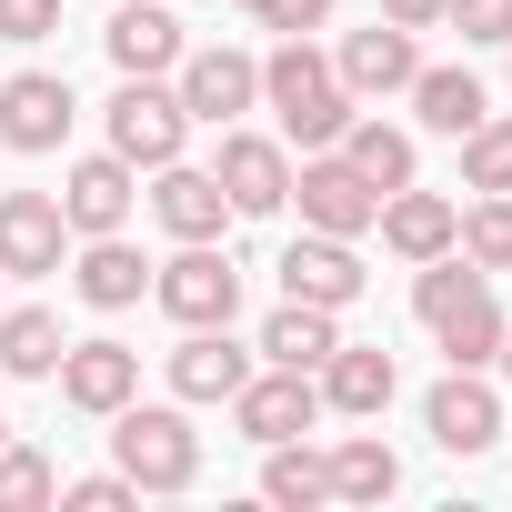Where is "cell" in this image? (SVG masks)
Masks as SVG:
<instances>
[{
  "label": "cell",
  "mask_w": 512,
  "mask_h": 512,
  "mask_svg": "<svg viewBox=\"0 0 512 512\" xmlns=\"http://www.w3.org/2000/svg\"><path fill=\"white\" fill-rule=\"evenodd\" d=\"M61 31V0H0V41H51Z\"/></svg>",
  "instance_id": "obj_36"
},
{
  "label": "cell",
  "mask_w": 512,
  "mask_h": 512,
  "mask_svg": "<svg viewBox=\"0 0 512 512\" xmlns=\"http://www.w3.org/2000/svg\"><path fill=\"white\" fill-rule=\"evenodd\" d=\"M71 81L61 71H11V81H0V141H11V151H61L71 141Z\"/></svg>",
  "instance_id": "obj_13"
},
{
  "label": "cell",
  "mask_w": 512,
  "mask_h": 512,
  "mask_svg": "<svg viewBox=\"0 0 512 512\" xmlns=\"http://www.w3.org/2000/svg\"><path fill=\"white\" fill-rule=\"evenodd\" d=\"M61 402L71 412H91V422H111L131 392H141V352L131 342H111V332H91V342H61Z\"/></svg>",
  "instance_id": "obj_8"
},
{
  "label": "cell",
  "mask_w": 512,
  "mask_h": 512,
  "mask_svg": "<svg viewBox=\"0 0 512 512\" xmlns=\"http://www.w3.org/2000/svg\"><path fill=\"white\" fill-rule=\"evenodd\" d=\"M251 21L292 41V31H322V21H332V0H251Z\"/></svg>",
  "instance_id": "obj_35"
},
{
  "label": "cell",
  "mask_w": 512,
  "mask_h": 512,
  "mask_svg": "<svg viewBox=\"0 0 512 512\" xmlns=\"http://www.w3.org/2000/svg\"><path fill=\"white\" fill-rule=\"evenodd\" d=\"M382 21H402V31H442V0H382Z\"/></svg>",
  "instance_id": "obj_37"
},
{
  "label": "cell",
  "mask_w": 512,
  "mask_h": 512,
  "mask_svg": "<svg viewBox=\"0 0 512 512\" xmlns=\"http://www.w3.org/2000/svg\"><path fill=\"white\" fill-rule=\"evenodd\" d=\"M332 151H342L372 191H402V181H412V131H392V121H362V111H352V131H342Z\"/></svg>",
  "instance_id": "obj_27"
},
{
  "label": "cell",
  "mask_w": 512,
  "mask_h": 512,
  "mask_svg": "<svg viewBox=\"0 0 512 512\" xmlns=\"http://www.w3.org/2000/svg\"><path fill=\"white\" fill-rule=\"evenodd\" d=\"M502 332H512V322H502V302H492V282H482V292H472L462 312H442V322H432V342H442V362H452V372H492V352H502Z\"/></svg>",
  "instance_id": "obj_25"
},
{
  "label": "cell",
  "mask_w": 512,
  "mask_h": 512,
  "mask_svg": "<svg viewBox=\"0 0 512 512\" xmlns=\"http://www.w3.org/2000/svg\"><path fill=\"white\" fill-rule=\"evenodd\" d=\"M131 201H141V171H131L121 151H91V161H71V181H61V221H71L81 241H91V231H121Z\"/></svg>",
  "instance_id": "obj_16"
},
{
  "label": "cell",
  "mask_w": 512,
  "mask_h": 512,
  "mask_svg": "<svg viewBox=\"0 0 512 512\" xmlns=\"http://www.w3.org/2000/svg\"><path fill=\"white\" fill-rule=\"evenodd\" d=\"M462 191H512V121H472L462 131Z\"/></svg>",
  "instance_id": "obj_31"
},
{
  "label": "cell",
  "mask_w": 512,
  "mask_h": 512,
  "mask_svg": "<svg viewBox=\"0 0 512 512\" xmlns=\"http://www.w3.org/2000/svg\"><path fill=\"white\" fill-rule=\"evenodd\" d=\"M61 502H71V512H131L141 482H131V472H91V482H61Z\"/></svg>",
  "instance_id": "obj_34"
},
{
  "label": "cell",
  "mask_w": 512,
  "mask_h": 512,
  "mask_svg": "<svg viewBox=\"0 0 512 512\" xmlns=\"http://www.w3.org/2000/svg\"><path fill=\"white\" fill-rule=\"evenodd\" d=\"M452 251H462L472 272H512V191H472V211H462Z\"/></svg>",
  "instance_id": "obj_29"
},
{
  "label": "cell",
  "mask_w": 512,
  "mask_h": 512,
  "mask_svg": "<svg viewBox=\"0 0 512 512\" xmlns=\"http://www.w3.org/2000/svg\"><path fill=\"white\" fill-rule=\"evenodd\" d=\"M41 502H61V472L31 442H0V512H41Z\"/></svg>",
  "instance_id": "obj_32"
},
{
  "label": "cell",
  "mask_w": 512,
  "mask_h": 512,
  "mask_svg": "<svg viewBox=\"0 0 512 512\" xmlns=\"http://www.w3.org/2000/svg\"><path fill=\"white\" fill-rule=\"evenodd\" d=\"M101 121H111V151H121L131 171H161V161H181V141H191V111H181L171 81H121Z\"/></svg>",
  "instance_id": "obj_4"
},
{
  "label": "cell",
  "mask_w": 512,
  "mask_h": 512,
  "mask_svg": "<svg viewBox=\"0 0 512 512\" xmlns=\"http://www.w3.org/2000/svg\"><path fill=\"white\" fill-rule=\"evenodd\" d=\"M262 502H282V512H312V502H332V462L292 432V442H262Z\"/></svg>",
  "instance_id": "obj_26"
},
{
  "label": "cell",
  "mask_w": 512,
  "mask_h": 512,
  "mask_svg": "<svg viewBox=\"0 0 512 512\" xmlns=\"http://www.w3.org/2000/svg\"><path fill=\"white\" fill-rule=\"evenodd\" d=\"M211 181L231 191V221H272L282 201H292V141H272V131H221V161H211Z\"/></svg>",
  "instance_id": "obj_5"
},
{
  "label": "cell",
  "mask_w": 512,
  "mask_h": 512,
  "mask_svg": "<svg viewBox=\"0 0 512 512\" xmlns=\"http://www.w3.org/2000/svg\"><path fill=\"white\" fill-rule=\"evenodd\" d=\"M251 382V352L231 342V322H211V332H181L171 342V392L181 402H231Z\"/></svg>",
  "instance_id": "obj_19"
},
{
  "label": "cell",
  "mask_w": 512,
  "mask_h": 512,
  "mask_svg": "<svg viewBox=\"0 0 512 512\" xmlns=\"http://www.w3.org/2000/svg\"><path fill=\"white\" fill-rule=\"evenodd\" d=\"M231 422H241V442H292V432H312V422H322V382H312V372L262 362V372L231 392Z\"/></svg>",
  "instance_id": "obj_9"
},
{
  "label": "cell",
  "mask_w": 512,
  "mask_h": 512,
  "mask_svg": "<svg viewBox=\"0 0 512 512\" xmlns=\"http://www.w3.org/2000/svg\"><path fill=\"white\" fill-rule=\"evenodd\" d=\"M372 231H382V241L402 251V262H432V251H452V231H462V201H442V191L402 181V191H382Z\"/></svg>",
  "instance_id": "obj_18"
},
{
  "label": "cell",
  "mask_w": 512,
  "mask_h": 512,
  "mask_svg": "<svg viewBox=\"0 0 512 512\" xmlns=\"http://www.w3.org/2000/svg\"><path fill=\"white\" fill-rule=\"evenodd\" d=\"M492 372H502V382H512V332H502V352H492Z\"/></svg>",
  "instance_id": "obj_38"
},
{
  "label": "cell",
  "mask_w": 512,
  "mask_h": 512,
  "mask_svg": "<svg viewBox=\"0 0 512 512\" xmlns=\"http://www.w3.org/2000/svg\"><path fill=\"white\" fill-rule=\"evenodd\" d=\"M422 432H432L442 452H462V462H472V452H492V442H502V392H492L482 372H442V382H432V402H422Z\"/></svg>",
  "instance_id": "obj_12"
},
{
  "label": "cell",
  "mask_w": 512,
  "mask_h": 512,
  "mask_svg": "<svg viewBox=\"0 0 512 512\" xmlns=\"http://www.w3.org/2000/svg\"><path fill=\"white\" fill-rule=\"evenodd\" d=\"M502 51H512V41H502Z\"/></svg>",
  "instance_id": "obj_40"
},
{
  "label": "cell",
  "mask_w": 512,
  "mask_h": 512,
  "mask_svg": "<svg viewBox=\"0 0 512 512\" xmlns=\"http://www.w3.org/2000/svg\"><path fill=\"white\" fill-rule=\"evenodd\" d=\"M482 282H492V272H472L462 251H432V262H412V312H422V322H442V312H462Z\"/></svg>",
  "instance_id": "obj_30"
},
{
  "label": "cell",
  "mask_w": 512,
  "mask_h": 512,
  "mask_svg": "<svg viewBox=\"0 0 512 512\" xmlns=\"http://www.w3.org/2000/svg\"><path fill=\"white\" fill-rule=\"evenodd\" d=\"M282 302H322V312H352L362 302V251L332 241V231H302L282 251Z\"/></svg>",
  "instance_id": "obj_15"
},
{
  "label": "cell",
  "mask_w": 512,
  "mask_h": 512,
  "mask_svg": "<svg viewBox=\"0 0 512 512\" xmlns=\"http://www.w3.org/2000/svg\"><path fill=\"white\" fill-rule=\"evenodd\" d=\"M151 302H161L181 332H211V322L241 312V262H231L221 241H181L171 262H151Z\"/></svg>",
  "instance_id": "obj_3"
},
{
  "label": "cell",
  "mask_w": 512,
  "mask_h": 512,
  "mask_svg": "<svg viewBox=\"0 0 512 512\" xmlns=\"http://www.w3.org/2000/svg\"><path fill=\"white\" fill-rule=\"evenodd\" d=\"M0 442H11V422H0Z\"/></svg>",
  "instance_id": "obj_39"
},
{
  "label": "cell",
  "mask_w": 512,
  "mask_h": 512,
  "mask_svg": "<svg viewBox=\"0 0 512 512\" xmlns=\"http://www.w3.org/2000/svg\"><path fill=\"white\" fill-rule=\"evenodd\" d=\"M322 462H332V502H392L402 492V452L382 432H342Z\"/></svg>",
  "instance_id": "obj_24"
},
{
  "label": "cell",
  "mask_w": 512,
  "mask_h": 512,
  "mask_svg": "<svg viewBox=\"0 0 512 512\" xmlns=\"http://www.w3.org/2000/svg\"><path fill=\"white\" fill-rule=\"evenodd\" d=\"M71 292H81L91 312H131V302L151 292V262H141L121 231H91V241H81V262H71Z\"/></svg>",
  "instance_id": "obj_21"
},
{
  "label": "cell",
  "mask_w": 512,
  "mask_h": 512,
  "mask_svg": "<svg viewBox=\"0 0 512 512\" xmlns=\"http://www.w3.org/2000/svg\"><path fill=\"white\" fill-rule=\"evenodd\" d=\"M262 101L282 111V141H292V151H332V141L352 131V91H342V71L312 51V31H292V41L262 61Z\"/></svg>",
  "instance_id": "obj_1"
},
{
  "label": "cell",
  "mask_w": 512,
  "mask_h": 512,
  "mask_svg": "<svg viewBox=\"0 0 512 512\" xmlns=\"http://www.w3.org/2000/svg\"><path fill=\"white\" fill-rule=\"evenodd\" d=\"M61 251H71V221H61V191H0V272H61Z\"/></svg>",
  "instance_id": "obj_10"
},
{
  "label": "cell",
  "mask_w": 512,
  "mask_h": 512,
  "mask_svg": "<svg viewBox=\"0 0 512 512\" xmlns=\"http://www.w3.org/2000/svg\"><path fill=\"white\" fill-rule=\"evenodd\" d=\"M412 111H422V131H442V141H462L482 111H492V91L472 81V71H452V61H422L412 71Z\"/></svg>",
  "instance_id": "obj_22"
},
{
  "label": "cell",
  "mask_w": 512,
  "mask_h": 512,
  "mask_svg": "<svg viewBox=\"0 0 512 512\" xmlns=\"http://www.w3.org/2000/svg\"><path fill=\"white\" fill-rule=\"evenodd\" d=\"M0 372L11 382H51L61 372V322L51 312H0Z\"/></svg>",
  "instance_id": "obj_28"
},
{
  "label": "cell",
  "mask_w": 512,
  "mask_h": 512,
  "mask_svg": "<svg viewBox=\"0 0 512 512\" xmlns=\"http://www.w3.org/2000/svg\"><path fill=\"white\" fill-rule=\"evenodd\" d=\"M292 201H302V231H332V241H362V231H372V211H382V191H372L342 151H302Z\"/></svg>",
  "instance_id": "obj_6"
},
{
  "label": "cell",
  "mask_w": 512,
  "mask_h": 512,
  "mask_svg": "<svg viewBox=\"0 0 512 512\" xmlns=\"http://www.w3.org/2000/svg\"><path fill=\"white\" fill-rule=\"evenodd\" d=\"M322 382V412H352V422H382V402H392V352L382 342H332V362L312 372Z\"/></svg>",
  "instance_id": "obj_20"
},
{
  "label": "cell",
  "mask_w": 512,
  "mask_h": 512,
  "mask_svg": "<svg viewBox=\"0 0 512 512\" xmlns=\"http://www.w3.org/2000/svg\"><path fill=\"white\" fill-rule=\"evenodd\" d=\"M332 342H342V312H322V302H282L262 322V362H282V372H322Z\"/></svg>",
  "instance_id": "obj_23"
},
{
  "label": "cell",
  "mask_w": 512,
  "mask_h": 512,
  "mask_svg": "<svg viewBox=\"0 0 512 512\" xmlns=\"http://www.w3.org/2000/svg\"><path fill=\"white\" fill-rule=\"evenodd\" d=\"M101 51H111L121 81H171L191 41H181V21H171V0H121V21L101 31Z\"/></svg>",
  "instance_id": "obj_14"
},
{
  "label": "cell",
  "mask_w": 512,
  "mask_h": 512,
  "mask_svg": "<svg viewBox=\"0 0 512 512\" xmlns=\"http://www.w3.org/2000/svg\"><path fill=\"white\" fill-rule=\"evenodd\" d=\"M151 211H161L171 241H221V231H231V191H221L211 171H191V161H161V171H151Z\"/></svg>",
  "instance_id": "obj_17"
},
{
  "label": "cell",
  "mask_w": 512,
  "mask_h": 512,
  "mask_svg": "<svg viewBox=\"0 0 512 512\" xmlns=\"http://www.w3.org/2000/svg\"><path fill=\"white\" fill-rule=\"evenodd\" d=\"M171 91H181V111H191V121L231 131L251 101H262V61H251V51H231V41H211V51H181Z\"/></svg>",
  "instance_id": "obj_7"
},
{
  "label": "cell",
  "mask_w": 512,
  "mask_h": 512,
  "mask_svg": "<svg viewBox=\"0 0 512 512\" xmlns=\"http://www.w3.org/2000/svg\"><path fill=\"white\" fill-rule=\"evenodd\" d=\"M332 71H342V91H352V101H382V91H412V71H422V31H402V21H372V31H342Z\"/></svg>",
  "instance_id": "obj_11"
},
{
  "label": "cell",
  "mask_w": 512,
  "mask_h": 512,
  "mask_svg": "<svg viewBox=\"0 0 512 512\" xmlns=\"http://www.w3.org/2000/svg\"><path fill=\"white\" fill-rule=\"evenodd\" d=\"M442 21H452L462 41H482V51H502V41H512V0H442Z\"/></svg>",
  "instance_id": "obj_33"
},
{
  "label": "cell",
  "mask_w": 512,
  "mask_h": 512,
  "mask_svg": "<svg viewBox=\"0 0 512 512\" xmlns=\"http://www.w3.org/2000/svg\"><path fill=\"white\" fill-rule=\"evenodd\" d=\"M111 452H121V472L141 482V492H191L201 482V432H191V412L181 402H121L111 412Z\"/></svg>",
  "instance_id": "obj_2"
}]
</instances>
